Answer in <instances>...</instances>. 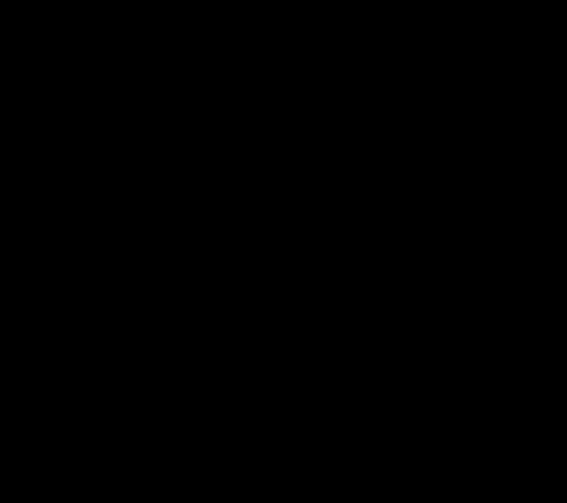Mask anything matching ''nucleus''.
I'll return each mask as SVG.
<instances>
[]
</instances>
